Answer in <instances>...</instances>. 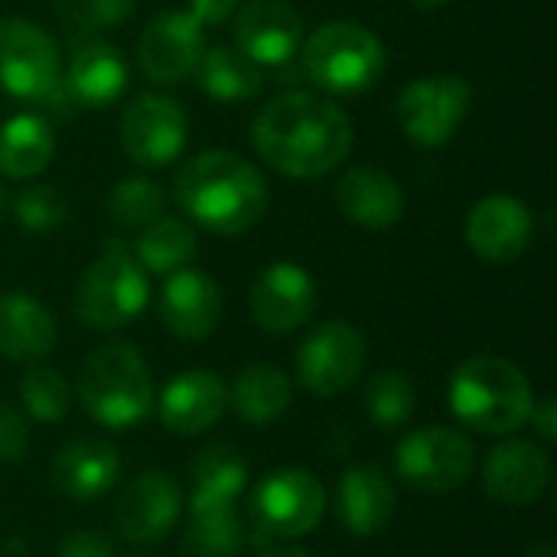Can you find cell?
<instances>
[{"mask_svg":"<svg viewBox=\"0 0 557 557\" xmlns=\"http://www.w3.org/2000/svg\"><path fill=\"white\" fill-rule=\"evenodd\" d=\"M255 150L277 173L317 180L336 170L352 150L349 114L313 91H284L261 108L251 127Z\"/></svg>","mask_w":557,"mask_h":557,"instance_id":"6da1fadb","label":"cell"},{"mask_svg":"<svg viewBox=\"0 0 557 557\" xmlns=\"http://www.w3.org/2000/svg\"><path fill=\"white\" fill-rule=\"evenodd\" d=\"M180 209L212 235H242L268 212V183L255 163L232 150L196 153L176 176Z\"/></svg>","mask_w":557,"mask_h":557,"instance_id":"7a4b0ae2","label":"cell"},{"mask_svg":"<svg viewBox=\"0 0 557 557\" xmlns=\"http://www.w3.org/2000/svg\"><path fill=\"white\" fill-rule=\"evenodd\" d=\"M447 408L463 428L503 437L529 424L535 392L516 362L503 356H473L454 369Z\"/></svg>","mask_w":557,"mask_h":557,"instance_id":"3957f363","label":"cell"},{"mask_svg":"<svg viewBox=\"0 0 557 557\" xmlns=\"http://www.w3.org/2000/svg\"><path fill=\"white\" fill-rule=\"evenodd\" d=\"M78 401L85 414L111 431H127L153 411V379L137 346L104 343L78 372Z\"/></svg>","mask_w":557,"mask_h":557,"instance_id":"277c9868","label":"cell"},{"mask_svg":"<svg viewBox=\"0 0 557 557\" xmlns=\"http://www.w3.org/2000/svg\"><path fill=\"white\" fill-rule=\"evenodd\" d=\"M300 55H304V75L323 91H336V95L366 91L385 72L382 39L356 20L323 23L304 42Z\"/></svg>","mask_w":557,"mask_h":557,"instance_id":"5b68a950","label":"cell"},{"mask_svg":"<svg viewBox=\"0 0 557 557\" xmlns=\"http://www.w3.org/2000/svg\"><path fill=\"white\" fill-rule=\"evenodd\" d=\"M150 300L147 271L121 245L108 242L101 258L82 274L75 290V313L91 330H121L134 323Z\"/></svg>","mask_w":557,"mask_h":557,"instance_id":"8992f818","label":"cell"},{"mask_svg":"<svg viewBox=\"0 0 557 557\" xmlns=\"http://www.w3.org/2000/svg\"><path fill=\"white\" fill-rule=\"evenodd\" d=\"M326 512L323 483L297 467L268 473L248 503L251 532L261 545L268 542H297L310 535Z\"/></svg>","mask_w":557,"mask_h":557,"instance_id":"52a82bcc","label":"cell"},{"mask_svg":"<svg viewBox=\"0 0 557 557\" xmlns=\"http://www.w3.org/2000/svg\"><path fill=\"white\" fill-rule=\"evenodd\" d=\"M476 470V447L454 428H418L395 447V473L418 493H454Z\"/></svg>","mask_w":557,"mask_h":557,"instance_id":"ba28073f","label":"cell"},{"mask_svg":"<svg viewBox=\"0 0 557 557\" xmlns=\"http://www.w3.org/2000/svg\"><path fill=\"white\" fill-rule=\"evenodd\" d=\"M366 359V336L343 320H330L300 343L294 359L297 382L317 398H336L362 379Z\"/></svg>","mask_w":557,"mask_h":557,"instance_id":"9c48e42d","label":"cell"},{"mask_svg":"<svg viewBox=\"0 0 557 557\" xmlns=\"http://www.w3.org/2000/svg\"><path fill=\"white\" fill-rule=\"evenodd\" d=\"M473 104V88L460 75L414 78L398 98L401 131L421 147H444L463 124Z\"/></svg>","mask_w":557,"mask_h":557,"instance_id":"30bf717a","label":"cell"},{"mask_svg":"<svg viewBox=\"0 0 557 557\" xmlns=\"http://www.w3.org/2000/svg\"><path fill=\"white\" fill-rule=\"evenodd\" d=\"M59 78L55 39L33 20L0 16V88L23 101H42Z\"/></svg>","mask_w":557,"mask_h":557,"instance_id":"8fae6325","label":"cell"},{"mask_svg":"<svg viewBox=\"0 0 557 557\" xmlns=\"http://www.w3.org/2000/svg\"><path fill=\"white\" fill-rule=\"evenodd\" d=\"M189 137L186 111L180 101L166 95H140L127 104L121 117V144L127 157L140 166H166L173 163Z\"/></svg>","mask_w":557,"mask_h":557,"instance_id":"7c38bea8","label":"cell"},{"mask_svg":"<svg viewBox=\"0 0 557 557\" xmlns=\"http://www.w3.org/2000/svg\"><path fill=\"white\" fill-rule=\"evenodd\" d=\"M180 512H183L180 483L170 473L147 470L134 476L117 496L114 525L134 545H157L173 532Z\"/></svg>","mask_w":557,"mask_h":557,"instance_id":"4fadbf2b","label":"cell"},{"mask_svg":"<svg viewBox=\"0 0 557 557\" xmlns=\"http://www.w3.org/2000/svg\"><path fill=\"white\" fill-rule=\"evenodd\" d=\"M206 49V29L196 23L189 10L157 13L137 42V55L144 72L160 85H176L189 78Z\"/></svg>","mask_w":557,"mask_h":557,"instance_id":"5bb4252c","label":"cell"},{"mask_svg":"<svg viewBox=\"0 0 557 557\" xmlns=\"http://www.w3.org/2000/svg\"><path fill=\"white\" fill-rule=\"evenodd\" d=\"M552 483L548 450L535 441H506L490 450L483 463V490L493 503L509 509L535 506Z\"/></svg>","mask_w":557,"mask_h":557,"instance_id":"9a60e30c","label":"cell"},{"mask_svg":"<svg viewBox=\"0 0 557 557\" xmlns=\"http://www.w3.org/2000/svg\"><path fill=\"white\" fill-rule=\"evenodd\" d=\"M317 310V281L307 268L277 261L251 284V313L264 333L287 336L300 330Z\"/></svg>","mask_w":557,"mask_h":557,"instance_id":"2e32d148","label":"cell"},{"mask_svg":"<svg viewBox=\"0 0 557 557\" xmlns=\"http://www.w3.org/2000/svg\"><path fill=\"white\" fill-rule=\"evenodd\" d=\"M235 42L255 65H287L304 42V20L284 0H251L235 10Z\"/></svg>","mask_w":557,"mask_h":557,"instance_id":"e0dca14e","label":"cell"},{"mask_svg":"<svg viewBox=\"0 0 557 557\" xmlns=\"http://www.w3.org/2000/svg\"><path fill=\"white\" fill-rule=\"evenodd\" d=\"M532 212L516 196H486L470 209L467 242L476 258L490 264H509L532 245Z\"/></svg>","mask_w":557,"mask_h":557,"instance_id":"ac0fdd59","label":"cell"},{"mask_svg":"<svg viewBox=\"0 0 557 557\" xmlns=\"http://www.w3.org/2000/svg\"><path fill=\"white\" fill-rule=\"evenodd\" d=\"M160 320L176 339H206L222 320L219 284L196 268L173 271L160 290Z\"/></svg>","mask_w":557,"mask_h":557,"instance_id":"d6986e66","label":"cell"},{"mask_svg":"<svg viewBox=\"0 0 557 557\" xmlns=\"http://www.w3.org/2000/svg\"><path fill=\"white\" fill-rule=\"evenodd\" d=\"M160 421L166 431L180 437H193L209 431L228 408V388L225 382L209 369H189L180 372L163 392H160Z\"/></svg>","mask_w":557,"mask_h":557,"instance_id":"ffe728a7","label":"cell"},{"mask_svg":"<svg viewBox=\"0 0 557 557\" xmlns=\"http://www.w3.org/2000/svg\"><path fill=\"white\" fill-rule=\"evenodd\" d=\"M395 506H398V493L382 467L359 463L339 476L336 516L349 535L372 539L375 532H382L392 522Z\"/></svg>","mask_w":557,"mask_h":557,"instance_id":"44dd1931","label":"cell"},{"mask_svg":"<svg viewBox=\"0 0 557 557\" xmlns=\"http://www.w3.org/2000/svg\"><path fill=\"white\" fill-rule=\"evenodd\" d=\"M336 206L362 228H392L405 215V193L379 166H349L336 183Z\"/></svg>","mask_w":557,"mask_h":557,"instance_id":"7402d4cb","label":"cell"},{"mask_svg":"<svg viewBox=\"0 0 557 557\" xmlns=\"http://www.w3.org/2000/svg\"><path fill=\"white\" fill-rule=\"evenodd\" d=\"M55 493L69 499H98L121 476V457L108 441H72L49 467Z\"/></svg>","mask_w":557,"mask_h":557,"instance_id":"603a6c76","label":"cell"},{"mask_svg":"<svg viewBox=\"0 0 557 557\" xmlns=\"http://www.w3.org/2000/svg\"><path fill=\"white\" fill-rule=\"evenodd\" d=\"M55 346L52 313L29 294H0V356L39 362Z\"/></svg>","mask_w":557,"mask_h":557,"instance_id":"cb8c5ba5","label":"cell"},{"mask_svg":"<svg viewBox=\"0 0 557 557\" xmlns=\"http://www.w3.org/2000/svg\"><path fill=\"white\" fill-rule=\"evenodd\" d=\"M65 85H69V91H72V98L78 104L108 108L127 88V65H124V59H121V52L114 46L88 42V46L75 49V55L69 62Z\"/></svg>","mask_w":557,"mask_h":557,"instance_id":"d4e9b609","label":"cell"},{"mask_svg":"<svg viewBox=\"0 0 557 557\" xmlns=\"http://www.w3.org/2000/svg\"><path fill=\"white\" fill-rule=\"evenodd\" d=\"M193 496L189 506L238 509V499L248 490V463L232 444H209L193 460Z\"/></svg>","mask_w":557,"mask_h":557,"instance_id":"484cf974","label":"cell"},{"mask_svg":"<svg viewBox=\"0 0 557 557\" xmlns=\"http://www.w3.org/2000/svg\"><path fill=\"white\" fill-rule=\"evenodd\" d=\"M294 401V382L277 366L255 362L232 382L228 405L248 424H274Z\"/></svg>","mask_w":557,"mask_h":557,"instance_id":"4316f807","label":"cell"},{"mask_svg":"<svg viewBox=\"0 0 557 557\" xmlns=\"http://www.w3.org/2000/svg\"><path fill=\"white\" fill-rule=\"evenodd\" d=\"M55 153V134L42 114H13L0 127V173L10 180L39 176Z\"/></svg>","mask_w":557,"mask_h":557,"instance_id":"83f0119b","label":"cell"},{"mask_svg":"<svg viewBox=\"0 0 557 557\" xmlns=\"http://www.w3.org/2000/svg\"><path fill=\"white\" fill-rule=\"evenodd\" d=\"M193 75H196L199 88L215 101H245L264 88L261 65H255L245 52H238L232 46L202 49Z\"/></svg>","mask_w":557,"mask_h":557,"instance_id":"f1b7e54d","label":"cell"},{"mask_svg":"<svg viewBox=\"0 0 557 557\" xmlns=\"http://www.w3.org/2000/svg\"><path fill=\"white\" fill-rule=\"evenodd\" d=\"M199 242H196V228L186 225L183 219H170L160 215L153 222H147L140 228V235L134 238V258L144 271L150 274H173L180 268H186L196 255Z\"/></svg>","mask_w":557,"mask_h":557,"instance_id":"f546056e","label":"cell"},{"mask_svg":"<svg viewBox=\"0 0 557 557\" xmlns=\"http://www.w3.org/2000/svg\"><path fill=\"white\" fill-rule=\"evenodd\" d=\"M245 548V532L238 509L189 506V522L183 535L186 557H238Z\"/></svg>","mask_w":557,"mask_h":557,"instance_id":"4dcf8cb0","label":"cell"},{"mask_svg":"<svg viewBox=\"0 0 557 557\" xmlns=\"http://www.w3.org/2000/svg\"><path fill=\"white\" fill-rule=\"evenodd\" d=\"M418 395L414 385L405 372L398 369H382L369 379L366 385V414L372 424H379L382 431H398L408 424V418L414 414Z\"/></svg>","mask_w":557,"mask_h":557,"instance_id":"1f68e13d","label":"cell"},{"mask_svg":"<svg viewBox=\"0 0 557 557\" xmlns=\"http://www.w3.org/2000/svg\"><path fill=\"white\" fill-rule=\"evenodd\" d=\"M166 206V193L150 176H127L108 196V215L124 228H144L160 219Z\"/></svg>","mask_w":557,"mask_h":557,"instance_id":"d6a6232c","label":"cell"},{"mask_svg":"<svg viewBox=\"0 0 557 557\" xmlns=\"http://www.w3.org/2000/svg\"><path fill=\"white\" fill-rule=\"evenodd\" d=\"M20 401H23L29 418L42 421V424H55L69 414L72 395H69L65 379L55 369L33 362L20 382Z\"/></svg>","mask_w":557,"mask_h":557,"instance_id":"836d02e7","label":"cell"},{"mask_svg":"<svg viewBox=\"0 0 557 557\" xmlns=\"http://www.w3.org/2000/svg\"><path fill=\"white\" fill-rule=\"evenodd\" d=\"M13 215L26 232H52L65 222V196L52 186H26L13 199Z\"/></svg>","mask_w":557,"mask_h":557,"instance_id":"e575fe53","label":"cell"},{"mask_svg":"<svg viewBox=\"0 0 557 557\" xmlns=\"http://www.w3.org/2000/svg\"><path fill=\"white\" fill-rule=\"evenodd\" d=\"M134 10V0H55V13L75 29L121 26Z\"/></svg>","mask_w":557,"mask_h":557,"instance_id":"d590c367","label":"cell"},{"mask_svg":"<svg viewBox=\"0 0 557 557\" xmlns=\"http://www.w3.org/2000/svg\"><path fill=\"white\" fill-rule=\"evenodd\" d=\"M29 447V428L23 421V414L0 401V463H20L26 457Z\"/></svg>","mask_w":557,"mask_h":557,"instance_id":"8d00e7d4","label":"cell"},{"mask_svg":"<svg viewBox=\"0 0 557 557\" xmlns=\"http://www.w3.org/2000/svg\"><path fill=\"white\" fill-rule=\"evenodd\" d=\"M55 557H117V552H114V545L101 532L82 529V532H72L59 545V555Z\"/></svg>","mask_w":557,"mask_h":557,"instance_id":"74e56055","label":"cell"},{"mask_svg":"<svg viewBox=\"0 0 557 557\" xmlns=\"http://www.w3.org/2000/svg\"><path fill=\"white\" fill-rule=\"evenodd\" d=\"M242 7V0H189V13L196 16V23L206 29V26H219L225 20L235 16V10Z\"/></svg>","mask_w":557,"mask_h":557,"instance_id":"f35d334b","label":"cell"},{"mask_svg":"<svg viewBox=\"0 0 557 557\" xmlns=\"http://www.w3.org/2000/svg\"><path fill=\"white\" fill-rule=\"evenodd\" d=\"M532 424H535V431H539V437L542 441H548V444H555L557 441V401L548 395V398H542V401H535V408H532V418H529Z\"/></svg>","mask_w":557,"mask_h":557,"instance_id":"ab89813d","label":"cell"},{"mask_svg":"<svg viewBox=\"0 0 557 557\" xmlns=\"http://www.w3.org/2000/svg\"><path fill=\"white\" fill-rule=\"evenodd\" d=\"M258 557H313L307 555L304 548H294V545H284V548H264Z\"/></svg>","mask_w":557,"mask_h":557,"instance_id":"60d3db41","label":"cell"},{"mask_svg":"<svg viewBox=\"0 0 557 557\" xmlns=\"http://www.w3.org/2000/svg\"><path fill=\"white\" fill-rule=\"evenodd\" d=\"M522 557H557V548L552 542H539V545H532Z\"/></svg>","mask_w":557,"mask_h":557,"instance_id":"b9f144b4","label":"cell"},{"mask_svg":"<svg viewBox=\"0 0 557 557\" xmlns=\"http://www.w3.org/2000/svg\"><path fill=\"white\" fill-rule=\"evenodd\" d=\"M414 10H437V7H444L447 0H408Z\"/></svg>","mask_w":557,"mask_h":557,"instance_id":"7bdbcfd3","label":"cell"},{"mask_svg":"<svg viewBox=\"0 0 557 557\" xmlns=\"http://www.w3.org/2000/svg\"><path fill=\"white\" fill-rule=\"evenodd\" d=\"M3 209H7V193H3V186H0V215H3Z\"/></svg>","mask_w":557,"mask_h":557,"instance_id":"ee69618b","label":"cell"}]
</instances>
